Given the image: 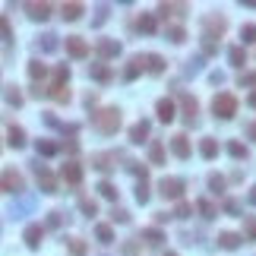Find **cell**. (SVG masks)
Returning a JSON list of instances; mask_svg holds the SVG:
<instances>
[{
  "label": "cell",
  "mask_w": 256,
  "mask_h": 256,
  "mask_svg": "<svg viewBox=\"0 0 256 256\" xmlns=\"http://www.w3.org/2000/svg\"><path fill=\"white\" fill-rule=\"evenodd\" d=\"M241 38H244V45H253V41H256V25L253 22H247L241 29Z\"/></svg>",
  "instance_id": "obj_38"
},
{
  "label": "cell",
  "mask_w": 256,
  "mask_h": 256,
  "mask_svg": "<svg viewBox=\"0 0 256 256\" xmlns=\"http://www.w3.org/2000/svg\"><path fill=\"white\" fill-rule=\"evenodd\" d=\"M155 111H158V121H165V124H171L177 117V108H174V101H171V98H161L155 105Z\"/></svg>",
  "instance_id": "obj_9"
},
{
  "label": "cell",
  "mask_w": 256,
  "mask_h": 256,
  "mask_svg": "<svg viewBox=\"0 0 256 256\" xmlns=\"http://www.w3.org/2000/svg\"><path fill=\"white\" fill-rule=\"evenodd\" d=\"M247 101H250V108H256V92H253V95H250V98H247Z\"/></svg>",
  "instance_id": "obj_55"
},
{
  "label": "cell",
  "mask_w": 256,
  "mask_h": 256,
  "mask_svg": "<svg viewBox=\"0 0 256 256\" xmlns=\"http://www.w3.org/2000/svg\"><path fill=\"white\" fill-rule=\"evenodd\" d=\"M3 95H6V105H10V108H19V105H22V92L16 89V85H6Z\"/></svg>",
  "instance_id": "obj_24"
},
{
  "label": "cell",
  "mask_w": 256,
  "mask_h": 256,
  "mask_svg": "<svg viewBox=\"0 0 256 256\" xmlns=\"http://www.w3.org/2000/svg\"><path fill=\"white\" fill-rule=\"evenodd\" d=\"M0 187L19 196V193L25 190V181H22V174H19V171H16V168H6L3 174H0Z\"/></svg>",
  "instance_id": "obj_4"
},
{
  "label": "cell",
  "mask_w": 256,
  "mask_h": 256,
  "mask_svg": "<svg viewBox=\"0 0 256 256\" xmlns=\"http://www.w3.org/2000/svg\"><path fill=\"white\" fill-rule=\"evenodd\" d=\"M32 171L38 174V187H41V193H57V177L51 174L45 165H41V158L32 161Z\"/></svg>",
  "instance_id": "obj_3"
},
{
  "label": "cell",
  "mask_w": 256,
  "mask_h": 256,
  "mask_svg": "<svg viewBox=\"0 0 256 256\" xmlns=\"http://www.w3.org/2000/svg\"><path fill=\"white\" fill-rule=\"evenodd\" d=\"M10 146L13 149H22L25 146V130H22V127H10Z\"/></svg>",
  "instance_id": "obj_26"
},
{
  "label": "cell",
  "mask_w": 256,
  "mask_h": 256,
  "mask_svg": "<svg viewBox=\"0 0 256 256\" xmlns=\"http://www.w3.org/2000/svg\"><path fill=\"white\" fill-rule=\"evenodd\" d=\"M181 105H184V117H187V124H196V111H199L196 98H193V95H181Z\"/></svg>",
  "instance_id": "obj_16"
},
{
  "label": "cell",
  "mask_w": 256,
  "mask_h": 256,
  "mask_svg": "<svg viewBox=\"0 0 256 256\" xmlns=\"http://www.w3.org/2000/svg\"><path fill=\"white\" fill-rule=\"evenodd\" d=\"M228 152H231V158H237V161L247 158V146H244V142H228Z\"/></svg>",
  "instance_id": "obj_37"
},
{
  "label": "cell",
  "mask_w": 256,
  "mask_h": 256,
  "mask_svg": "<svg viewBox=\"0 0 256 256\" xmlns=\"http://www.w3.org/2000/svg\"><path fill=\"white\" fill-rule=\"evenodd\" d=\"M61 177H64L66 184H79L82 181V168L76 165V161H66V165L61 168Z\"/></svg>",
  "instance_id": "obj_11"
},
{
  "label": "cell",
  "mask_w": 256,
  "mask_h": 256,
  "mask_svg": "<svg viewBox=\"0 0 256 256\" xmlns=\"http://www.w3.org/2000/svg\"><path fill=\"white\" fill-rule=\"evenodd\" d=\"M25 10H29V19H35V22H45L48 16H51V3H29Z\"/></svg>",
  "instance_id": "obj_14"
},
{
  "label": "cell",
  "mask_w": 256,
  "mask_h": 256,
  "mask_svg": "<svg viewBox=\"0 0 256 256\" xmlns=\"http://www.w3.org/2000/svg\"><path fill=\"white\" fill-rule=\"evenodd\" d=\"M196 209L202 212V218H215V206H212L209 199H199V202H196Z\"/></svg>",
  "instance_id": "obj_41"
},
{
  "label": "cell",
  "mask_w": 256,
  "mask_h": 256,
  "mask_svg": "<svg viewBox=\"0 0 256 256\" xmlns=\"http://www.w3.org/2000/svg\"><path fill=\"white\" fill-rule=\"evenodd\" d=\"M247 133H250L253 139H256V124H250V127H247Z\"/></svg>",
  "instance_id": "obj_54"
},
{
  "label": "cell",
  "mask_w": 256,
  "mask_h": 256,
  "mask_svg": "<svg viewBox=\"0 0 256 256\" xmlns=\"http://www.w3.org/2000/svg\"><path fill=\"white\" fill-rule=\"evenodd\" d=\"M212 111H215V117H221V121H231L237 114V98L231 92H221V95H215V101H212Z\"/></svg>",
  "instance_id": "obj_1"
},
{
  "label": "cell",
  "mask_w": 256,
  "mask_h": 256,
  "mask_svg": "<svg viewBox=\"0 0 256 256\" xmlns=\"http://www.w3.org/2000/svg\"><path fill=\"white\" fill-rule=\"evenodd\" d=\"M66 247H70V256H85V241H79V237H70Z\"/></svg>",
  "instance_id": "obj_32"
},
{
  "label": "cell",
  "mask_w": 256,
  "mask_h": 256,
  "mask_svg": "<svg viewBox=\"0 0 256 256\" xmlns=\"http://www.w3.org/2000/svg\"><path fill=\"white\" fill-rule=\"evenodd\" d=\"M149 161L152 165H161V161H165V146H161L158 139L152 142V149H149Z\"/></svg>",
  "instance_id": "obj_29"
},
{
  "label": "cell",
  "mask_w": 256,
  "mask_h": 256,
  "mask_svg": "<svg viewBox=\"0 0 256 256\" xmlns=\"http://www.w3.org/2000/svg\"><path fill=\"white\" fill-rule=\"evenodd\" d=\"M32 209H35V199H32V196H22V199H16V202H13L10 215H13V218H22L25 212H32Z\"/></svg>",
  "instance_id": "obj_12"
},
{
  "label": "cell",
  "mask_w": 256,
  "mask_h": 256,
  "mask_svg": "<svg viewBox=\"0 0 256 256\" xmlns=\"http://www.w3.org/2000/svg\"><path fill=\"white\" fill-rule=\"evenodd\" d=\"M146 139H149V121L133 124V127H130V142H133V146H142Z\"/></svg>",
  "instance_id": "obj_10"
},
{
  "label": "cell",
  "mask_w": 256,
  "mask_h": 256,
  "mask_svg": "<svg viewBox=\"0 0 256 256\" xmlns=\"http://www.w3.org/2000/svg\"><path fill=\"white\" fill-rule=\"evenodd\" d=\"M174 215H177V218H190V215H193V206H190V202H177Z\"/></svg>",
  "instance_id": "obj_47"
},
{
  "label": "cell",
  "mask_w": 256,
  "mask_h": 256,
  "mask_svg": "<svg viewBox=\"0 0 256 256\" xmlns=\"http://www.w3.org/2000/svg\"><path fill=\"white\" fill-rule=\"evenodd\" d=\"M66 54L76 57V61H82V57H89V45H85L79 35H70L66 38Z\"/></svg>",
  "instance_id": "obj_7"
},
{
  "label": "cell",
  "mask_w": 256,
  "mask_h": 256,
  "mask_svg": "<svg viewBox=\"0 0 256 256\" xmlns=\"http://www.w3.org/2000/svg\"><path fill=\"white\" fill-rule=\"evenodd\" d=\"M199 70H202V57H193V61H187V66H184L187 76H193V73H199Z\"/></svg>",
  "instance_id": "obj_45"
},
{
  "label": "cell",
  "mask_w": 256,
  "mask_h": 256,
  "mask_svg": "<svg viewBox=\"0 0 256 256\" xmlns=\"http://www.w3.org/2000/svg\"><path fill=\"white\" fill-rule=\"evenodd\" d=\"M142 237L149 241V247H158L161 241H165V234H161L158 228H146V231H142Z\"/></svg>",
  "instance_id": "obj_31"
},
{
  "label": "cell",
  "mask_w": 256,
  "mask_h": 256,
  "mask_svg": "<svg viewBox=\"0 0 256 256\" xmlns=\"http://www.w3.org/2000/svg\"><path fill=\"white\" fill-rule=\"evenodd\" d=\"M171 152H174L177 158H190V142H187V136H184V133L171 139Z\"/></svg>",
  "instance_id": "obj_15"
},
{
  "label": "cell",
  "mask_w": 256,
  "mask_h": 256,
  "mask_svg": "<svg viewBox=\"0 0 256 256\" xmlns=\"http://www.w3.org/2000/svg\"><path fill=\"white\" fill-rule=\"evenodd\" d=\"M142 61H146V70H149V73H165V57H158V54H146Z\"/></svg>",
  "instance_id": "obj_19"
},
{
  "label": "cell",
  "mask_w": 256,
  "mask_h": 256,
  "mask_svg": "<svg viewBox=\"0 0 256 256\" xmlns=\"http://www.w3.org/2000/svg\"><path fill=\"white\" fill-rule=\"evenodd\" d=\"M98 54L101 57H117V54H121V45H117V41H98Z\"/></svg>",
  "instance_id": "obj_21"
},
{
  "label": "cell",
  "mask_w": 256,
  "mask_h": 256,
  "mask_svg": "<svg viewBox=\"0 0 256 256\" xmlns=\"http://www.w3.org/2000/svg\"><path fill=\"white\" fill-rule=\"evenodd\" d=\"M250 202H253V206H256V187H253V190H250Z\"/></svg>",
  "instance_id": "obj_56"
},
{
  "label": "cell",
  "mask_w": 256,
  "mask_h": 256,
  "mask_svg": "<svg viewBox=\"0 0 256 256\" xmlns=\"http://www.w3.org/2000/svg\"><path fill=\"white\" fill-rule=\"evenodd\" d=\"M244 231H247V237H250V241H256V218H253V215L244 218Z\"/></svg>",
  "instance_id": "obj_46"
},
{
  "label": "cell",
  "mask_w": 256,
  "mask_h": 256,
  "mask_svg": "<svg viewBox=\"0 0 256 256\" xmlns=\"http://www.w3.org/2000/svg\"><path fill=\"white\" fill-rule=\"evenodd\" d=\"M0 38H3V41H10V38H13V29H10V22H6L3 16H0Z\"/></svg>",
  "instance_id": "obj_49"
},
{
  "label": "cell",
  "mask_w": 256,
  "mask_h": 256,
  "mask_svg": "<svg viewBox=\"0 0 256 256\" xmlns=\"http://www.w3.org/2000/svg\"><path fill=\"white\" fill-rule=\"evenodd\" d=\"M168 38H171V41H174V45H181V41L187 38V32L181 29V25H171V29H168Z\"/></svg>",
  "instance_id": "obj_43"
},
{
  "label": "cell",
  "mask_w": 256,
  "mask_h": 256,
  "mask_svg": "<svg viewBox=\"0 0 256 256\" xmlns=\"http://www.w3.org/2000/svg\"><path fill=\"white\" fill-rule=\"evenodd\" d=\"M139 32L152 35V32H155V16H142V19H139Z\"/></svg>",
  "instance_id": "obj_44"
},
{
  "label": "cell",
  "mask_w": 256,
  "mask_h": 256,
  "mask_svg": "<svg viewBox=\"0 0 256 256\" xmlns=\"http://www.w3.org/2000/svg\"><path fill=\"white\" fill-rule=\"evenodd\" d=\"M98 193L105 196V199H117V187L111 184V181H101V184H98Z\"/></svg>",
  "instance_id": "obj_34"
},
{
  "label": "cell",
  "mask_w": 256,
  "mask_h": 256,
  "mask_svg": "<svg viewBox=\"0 0 256 256\" xmlns=\"http://www.w3.org/2000/svg\"><path fill=\"white\" fill-rule=\"evenodd\" d=\"M35 149H38V155H57V142H51V139H38L35 142Z\"/></svg>",
  "instance_id": "obj_28"
},
{
  "label": "cell",
  "mask_w": 256,
  "mask_h": 256,
  "mask_svg": "<svg viewBox=\"0 0 256 256\" xmlns=\"http://www.w3.org/2000/svg\"><path fill=\"white\" fill-rule=\"evenodd\" d=\"M199 152H202V158H215L218 155V142L212 139V136H206V139L199 142Z\"/></svg>",
  "instance_id": "obj_22"
},
{
  "label": "cell",
  "mask_w": 256,
  "mask_h": 256,
  "mask_svg": "<svg viewBox=\"0 0 256 256\" xmlns=\"http://www.w3.org/2000/svg\"><path fill=\"white\" fill-rule=\"evenodd\" d=\"M158 193L165 196V199H181L184 196V181L181 177H165V181L158 184Z\"/></svg>",
  "instance_id": "obj_6"
},
{
  "label": "cell",
  "mask_w": 256,
  "mask_h": 256,
  "mask_svg": "<svg viewBox=\"0 0 256 256\" xmlns=\"http://www.w3.org/2000/svg\"><path fill=\"white\" fill-rule=\"evenodd\" d=\"M95 127L105 136H111V133H117V127H121V111L117 108H105V111H98L95 114Z\"/></svg>",
  "instance_id": "obj_2"
},
{
  "label": "cell",
  "mask_w": 256,
  "mask_h": 256,
  "mask_svg": "<svg viewBox=\"0 0 256 256\" xmlns=\"http://www.w3.org/2000/svg\"><path fill=\"white\" fill-rule=\"evenodd\" d=\"M142 70H146V61H142V57H133L130 66L124 70V79H136V76H139Z\"/></svg>",
  "instance_id": "obj_18"
},
{
  "label": "cell",
  "mask_w": 256,
  "mask_h": 256,
  "mask_svg": "<svg viewBox=\"0 0 256 256\" xmlns=\"http://www.w3.org/2000/svg\"><path fill=\"white\" fill-rule=\"evenodd\" d=\"M95 237H98V244H114V231H111V225H95Z\"/></svg>",
  "instance_id": "obj_27"
},
{
  "label": "cell",
  "mask_w": 256,
  "mask_h": 256,
  "mask_svg": "<svg viewBox=\"0 0 256 256\" xmlns=\"http://www.w3.org/2000/svg\"><path fill=\"white\" fill-rule=\"evenodd\" d=\"M111 161H114V155H92V165L98 171H111Z\"/></svg>",
  "instance_id": "obj_36"
},
{
  "label": "cell",
  "mask_w": 256,
  "mask_h": 256,
  "mask_svg": "<svg viewBox=\"0 0 256 256\" xmlns=\"http://www.w3.org/2000/svg\"><path fill=\"white\" fill-rule=\"evenodd\" d=\"M228 61H231L234 66H244V64H247V51H244L241 45H234L231 51H228Z\"/></svg>",
  "instance_id": "obj_25"
},
{
  "label": "cell",
  "mask_w": 256,
  "mask_h": 256,
  "mask_svg": "<svg viewBox=\"0 0 256 256\" xmlns=\"http://www.w3.org/2000/svg\"><path fill=\"white\" fill-rule=\"evenodd\" d=\"M149 184L146 181H139V187H136V202H139V206H146V202H149Z\"/></svg>",
  "instance_id": "obj_35"
},
{
  "label": "cell",
  "mask_w": 256,
  "mask_h": 256,
  "mask_svg": "<svg viewBox=\"0 0 256 256\" xmlns=\"http://www.w3.org/2000/svg\"><path fill=\"white\" fill-rule=\"evenodd\" d=\"M61 13H64V19H66V22H76V19L82 16V3H64V6H61Z\"/></svg>",
  "instance_id": "obj_20"
},
{
  "label": "cell",
  "mask_w": 256,
  "mask_h": 256,
  "mask_svg": "<svg viewBox=\"0 0 256 256\" xmlns=\"http://www.w3.org/2000/svg\"><path fill=\"white\" fill-rule=\"evenodd\" d=\"M111 221H117V225H127V221H130V212H127V209H111Z\"/></svg>",
  "instance_id": "obj_42"
},
{
  "label": "cell",
  "mask_w": 256,
  "mask_h": 256,
  "mask_svg": "<svg viewBox=\"0 0 256 256\" xmlns=\"http://www.w3.org/2000/svg\"><path fill=\"white\" fill-rule=\"evenodd\" d=\"M79 209L85 212V215H95V212H98V202L89 199V196H82V199H79Z\"/></svg>",
  "instance_id": "obj_39"
},
{
  "label": "cell",
  "mask_w": 256,
  "mask_h": 256,
  "mask_svg": "<svg viewBox=\"0 0 256 256\" xmlns=\"http://www.w3.org/2000/svg\"><path fill=\"white\" fill-rule=\"evenodd\" d=\"M209 190L221 196V193H225V177H218V174H212V177H209Z\"/></svg>",
  "instance_id": "obj_40"
},
{
  "label": "cell",
  "mask_w": 256,
  "mask_h": 256,
  "mask_svg": "<svg viewBox=\"0 0 256 256\" xmlns=\"http://www.w3.org/2000/svg\"><path fill=\"white\" fill-rule=\"evenodd\" d=\"M89 76H92V79H98V82H111V76H114V73H111V66H105V64H92L89 66Z\"/></svg>",
  "instance_id": "obj_17"
},
{
  "label": "cell",
  "mask_w": 256,
  "mask_h": 256,
  "mask_svg": "<svg viewBox=\"0 0 256 256\" xmlns=\"http://www.w3.org/2000/svg\"><path fill=\"white\" fill-rule=\"evenodd\" d=\"M38 48L45 51V54H51V51H57V35H54V32H45V35L38 38Z\"/></svg>",
  "instance_id": "obj_23"
},
{
  "label": "cell",
  "mask_w": 256,
  "mask_h": 256,
  "mask_svg": "<svg viewBox=\"0 0 256 256\" xmlns=\"http://www.w3.org/2000/svg\"><path fill=\"white\" fill-rule=\"evenodd\" d=\"M241 85H256V73H250V76H241Z\"/></svg>",
  "instance_id": "obj_52"
},
{
  "label": "cell",
  "mask_w": 256,
  "mask_h": 256,
  "mask_svg": "<svg viewBox=\"0 0 256 256\" xmlns=\"http://www.w3.org/2000/svg\"><path fill=\"white\" fill-rule=\"evenodd\" d=\"M41 234H45V228H41V225H29V228H25V234H22L25 247L38 250V247H41Z\"/></svg>",
  "instance_id": "obj_8"
},
{
  "label": "cell",
  "mask_w": 256,
  "mask_h": 256,
  "mask_svg": "<svg viewBox=\"0 0 256 256\" xmlns=\"http://www.w3.org/2000/svg\"><path fill=\"white\" fill-rule=\"evenodd\" d=\"M202 29H206V41L221 38L225 29H228V19H225V16H206V19H202Z\"/></svg>",
  "instance_id": "obj_5"
},
{
  "label": "cell",
  "mask_w": 256,
  "mask_h": 256,
  "mask_svg": "<svg viewBox=\"0 0 256 256\" xmlns=\"http://www.w3.org/2000/svg\"><path fill=\"white\" fill-rule=\"evenodd\" d=\"M108 13H111L108 6H98V10H95V19H92V25H101V22L108 19Z\"/></svg>",
  "instance_id": "obj_50"
},
{
  "label": "cell",
  "mask_w": 256,
  "mask_h": 256,
  "mask_svg": "<svg viewBox=\"0 0 256 256\" xmlns=\"http://www.w3.org/2000/svg\"><path fill=\"white\" fill-rule=\"evenodd\" d=\"M225 82V73H212V85H221Z\"/></svg>",
  "instance_id": "obj_53"
},
{
  "label": "cell",
  "mask_w": 256,
  "mask_h": 256,
  "mask_svg": "<svg viewBox=\"0 0 256 256\" xmlns=\"http://www.w3.org/2000/svg\"><path fill=\"white\" fill-rule=\"evenodd\" d=\"M64 225V212H48V228H61Z\"/></svg>",
  "instance_id": "obj_48"
},
{
  "label": "cell",
  "mask_w": 256,
  "mask_h": 256,
  "mask_svg": "<svg viewBox=\"0 0 256 256\" xmlns=\"http://www.w3.org/2000/svg\"><path fill=\"white\" fill-rule=\"evenodd\" d=\"M29 76H32V79H45V76H48V66L41 64V61H32V64H29Z\"/></svg>",
  "instance_id": "obj_30"
},
{
  "label": "cell",
  "mask_w": 256,
  "mask_h": 256,
  "mask_svg": "<svg viewBox=\"0 0 256 256\" xmlns=\"http://www.w3.org/2000/svg\"><path fill=\"white\" fill-rule=\"evenodd\" d=\"M66 79H70V70H66V66H57V70H54V92L57 89H64V82Z\"/></svg>",
  "instance_id": "obj_33"
},
{
  "label": "cell",
  "mask_w": 256,
  "mask_h": 256,
  "mask_svg": "<svg viewBox=\"0 0 256 256\" xmlns=\"http://www.w3.org/2000/svg\"><path fill=\"white\" fill-rule=\"evenodd\" d=\"M225 212H231V215H237V212H241V202H237V199H228V202H225Z\"/></svg>",
  "instance_id": "obj_51"
},
{
  "label": "cell",
  "mask_w": 256,
  "mask_h": 256,
  "mask_svg": "<svg viewBox=\"0 0 256 256\" xmlns=\"http://www.w3.org/2000/svg\"><path fill=\"white\" fill-rule=\"evenodd\" d=\"M168 256H177V253H168Z\"/></svg>",
  "instance_id": "obj_57"
},
{
  "label": "cell",
  "mask_w": 256,
  "mask_h": 256,
  "mask_svg": "<svg viewBox=\"0 0 256 256\" xmlns=\"http://www.w3.org/2000/svg\"><path fill=\"white\" fill-rule=\"evenodd\" d=\"M241 244H244V237L234 234V231H221L218 234V247H225V250H237Z\"/></svg>",
  "instance_id": "obj_13"
}]
</instances>
